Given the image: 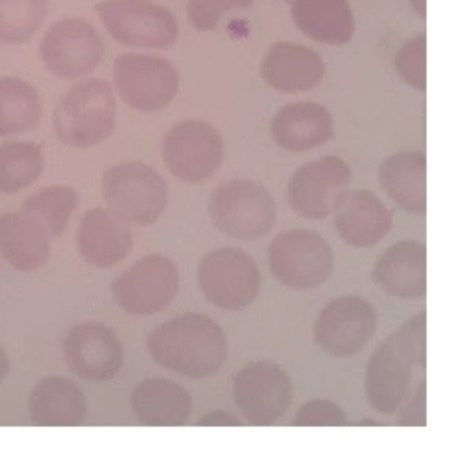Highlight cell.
I'll return each instance as SVG.
<instances>
[{
  "mask_svg": "<svg viewBox=\"0 0 457 457\" xmlns=\"http://www.w3.org/2000/svg\"><path fill=\"white\" fill-rule=\"evenodd\" d=\"M146 348L159 366L193 380L216 375L228 353L223 328L200 312L161 323L148 334Z\"/></svg>",
  "mask_w": 457,
  "mask_h": 457,
  "instance_id": "obj_1",
  "label": "cell"
},
{
  "mask_svg": "<svg viewBox=\"0 0 457 457\" xmlns=\"http://www.w3.org/2000/svg\"><path fill=\"white\" fill-rule=\"evenodd\" d=\"M425 361L427 312L420 311L371 353L364 373V393L370 405L382 414L398 411L411 387L414 368H425Z\"/></svg>",
  "mask_w": 457,
  "mask_h": 457,
  "instance_id": "obj_2",
  "label": "cell"
},
{
  "mask_svg": "<svg viewBox=\"0 0 457 457\" xmlns=\"http://www.w3.org/2000/svg\"><path fill=\"white\" fill-rule=\"evenodd\" d=\"M116 98L104 79L71 86L54 109V132L68 148H91L104 143L114 129Z\"/></svg>",
  "mask_w": 457,
  "mask_h": 457,
  "instance_id": "obj_3",
  "label": "cell"
},
{
  "mask_svg": "<svg viewBox=\"0 0 457 457\" xmlns=\"http://www.w3.org/2000/svg\"><path fill=\"white\" fill-rule=\"evenodd\" d=\"M212 225L234 239H259L266 236L277 218L271 193L250 179H232L220 184L209 196Z\"/></svg>",
  "mask_w": 457,
  "mask_h": 457,
  "instance_id": "obj_4",
  "label": "cell"
},
{
  "mask_svg": "<svg viewBox=\"0 0 457 457\" xmlns=\"http://www.w3.org/2000/svg\"><path fill=\"white\" fill-rule=\"evenodd\" d=\"M102 195L111 212L127 223L152 225L168 205L166 180L146 162H120L104 171Z\"/></svg>",
  "mask_w": 457,
  "mask_h": 457,
  "instance_id": "obj_5",
  "label": "cell"
},
{
  "mask_svg": "<svg viewBox=\"0 0 457 457\" xmlns=\"http://www.w3.org/2000/svg\"><path fill=\"white\" fill-rule=\"evenodd\" d=\"M273 277L289 289H316L332 273V248L314 230L291 228L275 236L268 246Z\"/></svg>",
  "mask_w": 457,
  "mask_h": 457,
  "instance_id": "obj_6",
  "label": "cell"
},
{
  "mask_svg": "<svg viewBox=\"0 0 457 457\" xmlns=\"http://www.w3.org/2000/svg\"><path fill=\"white\" fill-rule=\"evenodd\" d=\"M198 287L205 300L223 311H241L259 295L261 273L241 248H216L198 264Z\"/></svg>",
  "mask_w": 457,
  "mask_h": 457,
  "instance_id": "obj_7",
  "label": "cell"
},
{
  "mask_svg": "<svg viewBox=\"0 0 457 457\" xmlns=\"http://www.w3.org/2000/svg\"><path fill=\"white\" fill-rule=\"evenodd\" d=\"M95 11L107 32L127 46L168 48L179 36L175 14L150 0H102Z\"/></svg>",
  "mask_w": 457,
  "mask_h": 457,
  "instance_id": "obj_8",
  "label": "cell"
},
{
  "mask_svg": "<svg viewBox=\"0 0 457 457\" xmlns=\"http://www.w3.org/2000/svg\"><path fill=\"white\" fill-rule=\"evenodd\" d=\"M225 145L218 129L202 120L175 123L164 136L161 155L179 180L195 184L211 179L223 162Z\"/></svg>",
  "mask_w": 457,
  "mask_h": 457,
  "instance_id": "obj_9",
  "label": "cell"
},
{
  "mask_svg": "<svg viewBox=\"0 0 457 457\" xmlns=\"http://www.w3.org/2000/svg\"><path fill=\"white\" fill-rule=\"evenodd\" d=\"M112 84L129 107L141 112H155L175 98L179 71L164 57L123 54L112 64Z\"/></svg>",
  "mask_w": 457,
  "mask_h": 457,
  "instance_id": "obj_10",
  "label": "cell"
},
{
  "mask_svg": "<svg viewBox=\"0 0 457 457\" xmlns=\"http://www.w3.org/2000/svg\"><path fill=\"white\" fill-rule=\"evenodd\" d=\"M105 45L98 30L82 18H62L45 32L39 55L45 68L59 79L91 73L104 59Z\"/></svg>",
  "mask_w": 457,
  "mask_h": 457,
  "instance_id": "obj_11",
  "label": "cell"
},
{
  "mask_svg": "<svg viewBox=\"0 0 457 457\" xmlns=\"http://www.w3.org/2000/svg\"><path fill=\"white\" fill-rule=\"evenodd\" d=\"M179 291V270L166 255H146L111 282L114 302L129 314L152 316L171 303Z\"/></svg>",
  "mask_w": 457,
  "mask_h": 457,
  "instance_id": "obj_12",
  "label": "cell"
},
{
  "mask_svg": "<svg viewBox=\"0 0 457 457\" xmlns=\"http://www.w3.org/2000/svg\"><path fill=\"white\" fill-rule=\"evenodd\" d=\"M232 395L248 425L270 427L286 414L293 386L284 368L275 362L257 361L237 371Z\"/></svg>",
  "mask_w": 457,
  "mask_h": 457,
  "instance_id": "obj_13",
  "label": "cell"
},
{
  "mask_svg": "<svg viewBox=\"0 0 457 457\" xmlns=\"http://www.w3.org/2000/svg\"><path fill=\"white\" fill-rule=\"evenodd\" d=\"M377 328L373 305L355 295L337 296L318 314L312 337L314 343L332 357H352L361 352Z\"/></svg>",
  "mask_w": 457,
  "mask_h": 457,
  "instance_id": "obj_14",
  "label": "cell"
},
{
  "mask_svg": "<svg viewBox=\"0 0 457 457\" xmlns=\"http://www.w3.org/2000/svg\"><path fill=\"white\" fill-rule=\"evenodd\" d=\"M352 168L337 155H323L300 166L287 182L289 207L307 218H327L337 198L348 189Z\"/></svg>",
  "mask_w": 457,
  "mask_h": 457,
  "instance_id": "obj_15",
  "label": "cell"
},
{
  "mask_svg": "<svg viewBox=\"0 0 457 457\" xmlns=\"http://www.w3.org/2000/svg\"><path fill=\"white\" fill-rule=\"evenodd\" d=\"M62 352L68 368L89 382L111 380L123 366L120 337L100 321L73 325L62 341Z\"/></svg>",
  "mask_w": 457,
  "mask_h": 457,
  "instance_id": "obj_16",
  "label": "cell"
},
{
  "mask_svg": "<svg viewBox=\"0 0 457 457\" xmlns=\"http://www.w3.org/2000/svg\"><path fill=\"white\" fill-rule=\"evenodd\" d=\"M334 227L337 236L357 248L378 243L391 230V212L370 189H346L336 202Z\"/></svg>",
  "mask_w": 457,
  "mask_h": 457,
  "instance_id": "obj_17",
  "label": "cell"
},
{
  "mask_svg": "<svg viewBox=\"0 0 457 457\" xmlns=\"http://www.w3.org/2000/svg\"><path fill=\"white\" fill-rule=\"evenodd\" d=\"M325 75L318 52L291 41L273 43L262 57L261 77L275 91L300 93L316 87Z\"/></svg>",
  "mask_w": 457,
  "mask_h": 457,
  "instance_id": "obj_18",
  "label": "cell"
},
{
  "mask_svg": "<svg viewBox=\"0 0 457 457\" xmlns=\"http://www.w3.org/2000/svg\"><path fill=\"white\" fill-rule=\"evenodd\" d=\"M75 243L79 255L95 268H111L132 248V232L125 220L109 209L93 207L80 218Z\"/></svg>",
  "mask_w": 457,
  "mask_h": 457,
  "instance_id": "obj_19",
  "label": "cell"
},
{
  "mask_svg": "<svg viewBox=\"0 0 457 457\" xmlns=\"http://www.w3.org/2000/svg\"><path fill=\"white\" fill-rule=\"evenodd\" d=\"M375 284L395 298H420L427 291V250L420 241L391 245L373 266Z\"/></svg>",
  "mask_w": 457,
  "mask_h": 457,
  "instance_id": "obj_20",
  "label": "cell"
},
{
  "mask_svg": "<svg viewBox=\"0 0 457 457\" xmlns=\"http://www.w3.org/2000/svg\"><path fill=\"white\" fill-rule=\"evenodd\" d=\"M273 141L289 152H307L325 145L334 134L330 111L316 102H293L282 105L271 118Z\"/></svg>",
  "mask_w": 457,
  "mask_h": 457,
  "instance_id": "obj_21",
  "label": "cell"
},
{
  "mask_svg": "<svg viewBox=\"0 0 457 457\" xmlns=\"http://www.w3.org/2000/svg\"><path fill=\"white\" fill-rule=\"evenodd\" d=\"M87 411L82 389L64 377L41 378L29 396L30 421L39 427H77Z\"/></svg>",
  "mask_w": 457,
  "mask_h": 457,
  "instance_id": "obj_22",
  "label": "cell"
},
{
  "mask_svg": "<svg viewBox=\"0 0 457 457\" xmlns=\"http://www.w3.org/2000/svg\"><path fill=\"white\" fill-rule=\"evenodd\" d=\"M50 236L30 214H0V255L14 270L29 273L41 268L50 255Z\"/></svg>",
  "mask_w": 457,
  "mask_h": 457,
  "instance_id": "obj_23",
  "label": "cell"
},
{
  "mask_svg": "<svg viewBox=\"0 0 457 457\" xmlns=\"http://www.w3.org/2000/svg\"><path fill=\"white\" fill-rule=\"evenodd\" d=\"M136 418L148 427H182L189 421L193 402L189 393L166 378H146L130 395Z\"/></svg>",
  "mask_w": 457,
  "mask_h": 457,
  "instance_id": "obj_24",
  "label": "cell"
},
{
  "mask_svg": "<svg viewBox=\"0 0 457 457\" xmlns=\"http://www.w3.org/2000/svg\"><path fill=\"white\" fill-rule=\"evenodd\" d=\"M378 182L403 211L423 216L427 211V159L421 152H398L378 166Z\"/></svg>",
  "mask_w": 457,
  "mask_h": 457,
  "instance_id": "obj_25",
  "label": "cell"
},
{
  "mask_svg": "<svg viewBox=\"0 0 457 457\" xmlns=\"http://www.w3.org/2000/svg\"><path fill=\"white\" fill-rule=\"evenodd\" d=\"M291 16L300 32L325 45H345L355 32L348 0H293Z\"/></svg>",
  "mask_w": 457,
  "mask_h": 457,
  "instance_id": "obj_26",
  "label": "cell"
},
{
  "mask_svg": "<svg viewBox=\"0 0 457 457\" xmlns=\"http://www.w3.org/2000/svg\"><path fill=\"white\" fill-rule=\"evenodd\" d=\"M39 118L37 89L20 77H0V136L32 130Z\"/></svg>",
  "mask_w": 457,
  "mask_h": 457,
  "instance_id": "obj_27",
  "label": "cell"
},
{
  "mask_svg": "<svg viewBox=\"0 0 457 457\" xmlns=\"http://www.w3.org/2000/svg\"><path fill=\"white\" fill-rule=\"evenodd\" d=\"M45 168L41 146L30 141L0 145V193H18L34 184Z\"/></svg>",
  "mask_w": 457,
  "mask_h": 457,
  "instance_id": "obj_28",
  "label": "cell"
},
{
  "mask_svg": "<svg viewBox=\"0 0 457 457\" xmlns=\"http://www.w3.org/2000/svg\"><path fill=\"white\" fill-rule=\"evenodd\" d=\"M79 204V195L73 187L64 184H54L39 189L29 196L21 211L36 218L50 237H57L66 228L75 207Z\"/></svg>",
  "mask_w": 457,
  "mask_h": 457,
  "instance_id": "obj_29",
  "label": "cell"
},
{
  "mask_svg": "<svg viewBox=\"0 0 457 457\" xmlns=\"http://www.w3.org/2000/svg\"><path fill=\"white\" fill-rule=\"evenodd\" d=\"M48 0H0V43H27L43 25Z\"/></svg>",
  "mask_w": 457,
  "mask_h": 457,
  "instance_id": "obj_30",
  "label": "cell"
},
{
  "mask_svg": "<svg viewBox=\"0 0 457 457\" xmlns=\"http://www.w3.org/2000/svg\"><path fill=\"white\" fill-rule=\"evenodd\" d=\"M395 68L400 79L418 89L425 91L427 87V37L420 34L409 41H405L396 55H395Z\"/></svg>",
  "mask_w": 457,
  "mask_h": 457,
  "instance_id": "obj_31",
  "label": "cell"
},
{
  "mask_svg": "<svg viewBox=\"0 0 457 457\" xmlns=\"http://www.w3.org/2000/svg\"><path fill=\"white\" fill-rule=\"evenodd\" d=\"M255 0H189L187 20L193 29L207 32L212 30L227 12L246 9Z\"/></svg>",
  "mask_w": 457,
  "mask_h": 457,
  "instance_id": "obj_32",
  "label": "cell"
},
{
  "mask_svg": "<svg viewBox=\"0 0 457 457\" xmlns=\"http://www.w3.org/2000/svg\"><path fill=\"white\" fill-rule=\"evenodd\" d=\"M295 427H345L346 412L336 402L316 398L305 402L293 418Z\"/></svg>",
  "mask_w": 457,
  "mask_h": 457,
  "instance_id": "obj_33",
  "label": "cell"
},
{
  "mask_svg": "<svg viewBox=\"0 0 457 457\" xmlns=\"http://www.w3.org/2000/svg\"><path fill=\"white\" fill-rule=\"evenodd\" d=\"M396 425L400 427H425L427 425V384L421 380L409 398L400 403Z\"/></svg>",
  "mask_w": 457,
  "mask_h": 457,
  "instance_id": "obj_34",
  "label": "cell"
},
{
  "mask_svg": "<svg viewBox=\"0 0 457 457\" xmlns=\"http://www.w3.org/2000/svg\"><path fill=\"white\" fill-rule=\"evenodd\" d=\"M196 425L200 427H239L241 420H237L234 414L227 411H211L205 416H202Z\"/></svg>",
  "mask_w": 457,
  "mask_h": 457,
  "instance_id": "obj_35",
  "label": "cell"
},
{
  "mask_svg": "<svg viewBox=\"0 0 457 457\" xmlns=\"http://www.w3.org/2000/svg\"><path fill=\"white\" fill-rule=\"evenodd\" d=\"M9 370H11V362H9V355L7 352L0 346V382H4L9 375Z\"/></svg>",
  "mask_w": 457,
  "mask_h": 457,
  "instance_id": "obj_36",
  "label": "cell"
},
{
  "mask_svg": "<svg viewBox=\"0 0 457 457\" xmlns=\"http://www.w3.org/2000/svg\"><path fill=\"white\" fill-rule=\"evenodd\" d=\"M411 7L420 18L427 16V0H411Z\"/></svg>",
  "mask_w": 457,
  "mask_h": 457,
  "instance_id": "obj_37",
  "label": "cell"
},
{
  "mask_svg": "<svg viewBox=\"0 0 457 457\" xmlns=\"http://www.w3.org/2000/svg\"><path fill=\"white\" fill-rule=\"evenodd\" d=\"M355 425H357V427H362V425H377V421H375L373 418H366V420H359Z\"/></svg>",
  "mask_w": 457,
  "mask_h": 457,
  "instance_id": "obj_38",
  "label": "cell"
}]
</instances>
